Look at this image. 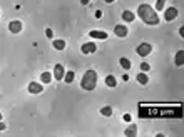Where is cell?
<instances>
[{
  "label": "cell",
  "mask_w": 184,
  "mask_h": 137,
  "mask_svg": "<svg viewBox=\"0 0 184 137\" xmlns=\"http://www.w3.org/2000/svg\"><path fill=\"white\" fill-rule=\"evenodd\" d=\"M137 15L142 19V22L147 24V25H157L159 24V15L156 14V10H154L151 5H147V3L139 5Z\"/></svg>",
  "instance_id": "6da1fadb"
},
{
  "label": "cell",
  "mask_w": 184,
  "mask_h": 137,
  "mask_svg": "<svg viewBox=\"0 0 184 137\" xmlns=\"http://www.w3.org/2000/svg\"><path fill=\"white\" fill-rule=\"evenodd\" d=\"M96 85H97V72L91 69L84 74L82 80H80V87H82L84 90H94Z\"/></svg>",
  "instance_id": "7a4b0ae2"
},
{
  "label": "cell",
  "mask_w": 184,
  "mask_h": 137,
  "mask_svg": "<svg viewBox=\"0 0 184 137\" xmlns=\"http://www.w3.org/2000/svg\"><path fill=\"white\" fill-rule=\"evenodd\" d=\"M151 52H152V47H151V44H147V42L137 45V49H136V54H139L141 57H147Z\"/></svg>",
  "instance_id": "3957f363"
},
{
  "label": "cell",
  "mask_w": 184,
  "mask_h": 137,
  "mask_svg": "<svg viewBox=\"0 0 184 137\" xmlns=\"http://www.w3.org/2000/svg\"><path fill=\"white\" fill-rule=\"evenodd\" d=\"M27 89H28V92H30V94H42L44 85H42V84H39V82H30Z\"/></svg>",
  "instance_id": "277c9868"
},
{
  "label": "cell",
  "mask_w": 184,
  "mask_h": 137,
  "mask_svg": "<svg viewBox=\"0 0 184 137\" xmlns=\"http://www.w3.org/2000/svg\"><path fill=\"white\" fill-rule=\"evenodd\" d=\"M80 50H82V54H85V55H89V54L96 52L97 47H96V44H94V42H85L82 47H80Z\"/></svg>",
  "instance_id": "5b68a950"
},
{
  "label": "cell",
  "mask_w": 184,
  "mask_h": 137,
  "mask_svg": "<svg viewBox=\"0 0 184 137\" xmlns=\"http://www.w3.org/2000/svg\"><path fill=\"white\" fill-rule=\"evenodd\" d=\"M64 74H65L64 65L62 64H55V67H54V77H55V80H62Z\"/></svg>",
  "instance_id": "8992f818"
},
{
  "label": "cell",
  "mask_w": 184,
  "mask_h": 137,
  "mask_svg": "<svg viewBox=\"0 0 184 137\" xmlns=\"http://www.w3.org/2000/svg\"><path fill=\"white\" fill-rule=\"evenodd\" d=\"M9 30L12 34H19L20 30H22V22H19V20H12L9 24Z\"/></svg>",
  "instance_id": "52a82bcc"
},
{
  "label": "cell",
  "mask_w": 184,
  "mask_h": 137,
  "mask_svg": "<svg viewBox=\"0 0 184 137\" xmlns=\"http://www.w3.org/2000/svg\"><path fill=\"white\" fill-rule=\"evenodd\" d=\"M89 35L92 37V39H99V40H107V32H102V30H92L89 32Z\"/></svg>",
  "instance_id": "ba28073f"
},
{
  "label": "cell",
  "mask_w": 184,
  "mask_h": 137,
  "mask_svg": "<svg viewBox=\"0 0 184 137\" xmlns=\"http://www.w3.org/2000/svg\"><path fill=\"white\" fill-rule=\"evenodd\" d=\"M176 17H178V10H176L174 7H169V9L166 10V14H164V19L167 20V22H171V20H174Z\"/></svg>",
  "instance_id": "9c48e42d"
},
{
  "label": "cell",
  "mask_w": 184,
  "mask_h": 137,
  "mask_svg": "<svg viewBox=\"0 0 184 137\" xmlns=\"http://www.w3.org/2000/svg\"><path fill=\"white\" fill-rule=\"evenodd\" d=\"M114 34L117 37H126L127 35V27L126 25H116L114 27Z\"/></svg>",
  "instance_id": "30bf717a"
},
{
  "label": "cell",
  "mask_w": 184,
  "mask_h": 137,
  "mask_svg": "<svg viewBox=\"0 0 184 137\" xmlns=\"http://www.w3.org/2000/svg\"><path fill=\"white\" fill-rule=\"evenodd\" d=\"M52 45H54V49L55 50H64L65 49V40H62V39H59V40H52Z\"/></svg>",
  "instance_id": "8fae6325"
},
{
  "label": "cell",
  "mask_w": 184,
  "mask_h": 137,
  "mask_svg": "<svg viewBox=\"0 0 184 137\" xmlns=\"http://www.w3.org/2000/svg\"><path fill=\"white\" fill-rule=\"evenodd\" d=\"M122 19H124L126 22H132V20L136 19V14L131 12V10H124V12H122Z\"/></svg>",
  "instance_id": "7c38bea8"
},
{
  "label": "cell",
  "mask_w": 184,
  "mask_h": 137,
  "mask_svg": "<svg viewBox=\"0 0 184 137\" xmlns=\"http://www.w3.org/2000/svg\"><path fill=\"white\" fill-rule=\"evenodd\" d=\"M124 135H127V137H136V135H137V127H136V126H129V127L124 131Z\"/></svg>",
  "instance_id": "4fadbf2b"
},
{
  "label": "cell",
  "mask_w": 184,
  "mask_h": 137,
  "mask_svg": "<svg viewBox=\"0 0 184 137\" xmlns=\"http://www.w3.org/2000/svg\"><path fill=\"white\" fill-rule=\"evenodd\" d=\"M182 64H184V50H179L176 54V65H178V67H182Z\"/></svg>",
  "instance_id": "5bb4252c"
},
{
  "label": "cell",
  "mask_w": 184,
  "mask_h": 137,
  "mask_svg": "<svg viewBox=\"0 0 184 137\" xmlns=\"http://www.w3.org/2000/svg\"><path fill=\"white\" fill-rule=\"evenodd\" d=\"M40 82H42V84H50L52 82V74L50 72H44L42 75H40Z\"/></svg>",
  "instance_id": "9a60e30c"
},
{
  "label": "cell",
  "mask_w": 184,
  "mask_h": 137,
  "mask_svg": "<svg viewBox=\"0 0 184 137\" xmlns=\"http://www.w3.org/2000/svg\"><path fill=\"white\" fill-rule=\"evenodd\" d=\"M105 85H107V87H112V89H114V87L117 85L116 77H114V75H107V77H105Z\"/></svg>",
  "instance_id": "2e32d148"
},
{
  "label": "cell",
  "mask_w": 184,
  "mask_h": 137,
  "mask_svg": "<svg viewBox=\"0 0 184 137\" xmlns=\"http://www.w3.org/2000/svg\"><path fill=\"white\" fill-rule=\"evenodd\" d=\"M137 82L141 85H147V82H149V79H147V75H146V72H141L137 75Z\"/></svg>",
  "instance_id": "e0dca14e"
},
{
  "label": "cell",
  "mask_w": 184,
  "mask_h": 137,
  "mask_svg": "<svg viewBox=\"0 0 184 137\" xmlns=\"http://www.w3.org/2000/svg\"><path fill=\"white\" fill-rule=\"evenodd\" d=\"M119 64H121V67H122V69H126V70H129V69H131V60H129V59H126V57H121Z\"/></svg>",
  "instance_id": "ac0fdd59"
},
{
  "label": "cell",
  "mask_w": 184,
  "mask_h": 137,
  "mask_svg": "<svg viewBox=\"0 0 184 137\" xmlns=\"http://www.w3.org/2000/svg\"><path fill=\"white\" fill-rule=\"evenodd\" d=\"M101 114H102V115H107V117H109V115L112 114V107H109V105L102 107V109H101Z\"/></svg>",
  "instance_id": "d6986e66"
},
{
  "label": "cell",
  "mask_w": 184,
  "mask_h": 137,
  "mask_svg": "<svg viewBox=\"0 0 184 137\" xmlns=\"http://www.w3.org/2000/svg\"><path fill=\"white\" fill-rule=\"evenodd\" d=\"M64 79H65V82H67V84L74 82V72H67V74H64Z\"/></svg>",
  "instance_id": "ffe728a7"
},
{
  "label": "cell",
  "mask_w": 184,
  "mask_h": 137,
  "mask_svg": "<svg viewBox=\"0 0 184 137\" xmlns=\"http://www.w3.org/2000/svg\"><path fill=\"white\" fill-rule=\"evenodd\" d=\"M164 3H166V0H157L156 2V10H162L164 9Z\"/></svg>",
  "instance_id": "44dd1931"
},
{
  "label": "cell",
  "mask_w": 184,
  "mask_h": 137,
  "mask_svg": "<svg viewBox=\"0 0 184 137\" xmlns=\"http://www.w3.org/2000/svg\"><path fill=\"white\" fill-rule=\"evenodd\" d=\"M149 69H151V65L147 64V62H142V64H141V70H142V72H147Z\"/></svg>",
  "instance_id": "7402d4cb"
},
{
  "label": "cell",
  "mask_w": 184,
  "mask_h": 137,
  "mask_svg": "<svg viewBox=\"0 0 184 137\" xmlns=\"http://www.w3.org/2000/svg\"><path fill=\"white\" fill-rule=\"evenodd\" d=\"M45 35H47V39H54V34H52V28H45Z\"/></svg>",
  "instance_id": "603a6c76"
},
{
  "label": "cell",
  "mask_w": 184,
  "mask_h": 137,
  "mask_svg": "<svg viewBox=\"0 0 184 137\" xmlns=\"http://www.w3.org/2000/svg\"><path fill=\"white\" fill-rule=\"evenodd\" d=\"M101 17H102V12L97 10V12H96V19H101Z\"/></svg>",
  "instance_id": "cb8c5ba5"
},
{
  "label": "cell",
  "mask_w": 184,
  "mask_h": 137,
  "mask_svg": "<svg viewBox=\"0 0 184 137\" xmlns=\"http://www.w3.org/2000/svg\"><path fill=\"white\" fill-rule=\"evenodd\" d=\"M5 127H7V126L2 122V120H0V131H5Z\"/></svg>",
  "instance_id": "d4e9b609"
},
{
  "label": "cell",
  "mask_w": 184,
  "mask_h": 137,
  "mask_svg": "<svg viewBox=\"0 0 184 137\" xmlns=\"http://www.w3.org/2000/svg\"><path fill=\"white\" fill-rule=\"evenodd\" d=\"M89 2H91V0H80V3H82V5H87Z\"/></svg>",
  "instance_id": "484cf974"
},
{
  "label": "cell",
  "mask_w": 184,
  "mask_h": 137,
  "mask_svg": "<svg viewBox=\"0 0 184 137\" xmlns=\"http://www.w3.org/2000/svg\"><path fill=\"white\" fill-rule=\"evenodd\" d=\"M124 120H127V122H129V120H131V115L126 114V115H124Z\"/></svg>",
  "instance_id": "4316f807"
},
{
  "label": "cell",
  "mask_w": 184,
  "mask_h": 137,
  "mask_svg": "<svg viewBox=\"0 0 184 137\" xmlns=\"http://www.w3.org/2000/svg\"><path fill=\"white\" fill-rule=\"evenodd\" d=\"M114 2V0H105V3H112Z\"/></svg>",
  "instance_id": "83f0119b"
},
{
  "label": "cell",
  "mask_w": 184,
  "mask_h": 137,
  "mask_svg": "<svg viewBox=\"0 0 184 137\" xmlns=\"http://www.w3.org/2000/svg\"><path fill=\"white\" fill-rule=\"evenodd\" d=\"M0 120H2V114H0Z\"/></svg>",
  "instance_id": "f1b7e54d"
}]
</instances>
